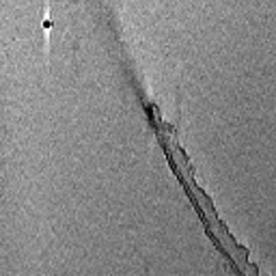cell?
Segmentation results:
<instances>
[{
  "instance_id": "1",
  "label": "cell",
  "mask_w": 276,
  "mask_h": 276,
  "mask_svg": "<svg viewBox=\"0 0 276 276\" xmlns=\"http://www.w3.org/2000/svg\"><path fill=\"white\" fill-rule=\"evenodd\" d=\"M43 39L48 48V41H50V0H43Z\"/></svg>"
}]
</instances>
